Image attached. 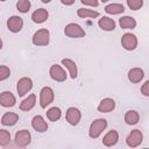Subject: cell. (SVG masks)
<instances>
[{
  "label": "cell",
  "mask_w": 149,
  "mask_h": 149,
  "mask_svg": "<svg viewBox=\"0 0 149 149\" xmlns=\"http://www.w3.org/2000/svg\"><path fill=\"white\" fill-rule=\"evenodd\" d=\"M106 126H107V121L105 119H97L95 121L92 122L90 127V136L93 139L98 137L101 134V132L106 128Z\"/></svg>",
  "instance_id": "6da1fadb"
},
{
  "label": "cell",
  "mask_w": 149,
  "mask_h": 149,
  "mask_svg": "<svg viewBox=\"0 0 149 149\" xmlns=\"http://www.w3.org/2000/svg\"><path fill=\"white\" fill-rule=\"evenodd\" d=\"M33 87V81L30 78H21L19 81H17V92H19V95L22 97L24 95L30 88Z\"/></svg>",
  "instance_id": "52a82bcc"
},
{
  "label": "cell",
  "mask_w": 149,
  "mask_h": 149,
  "mask_svg": "<svg viewBox=\"0 0 149 149\" xmlns=\"http://www.w3.org/2000/svg\"><path fill=\"white\" fill-rule=\"evenodd\" d=\"M50 76H51L52 79H55L57 81H63L66 78V74H65L64 70L59 65H52L50 68Z\"/></svg>",
  "instance_id": "30bf717a"
},
{
  "label": "cell",
  "mask_w": 149,
  "mask_h": 149,
  "mask_svg": "<svg viewBox=\"0 0 149 149\" xmlns=\"http://www.w3.org/2000/svg\"><path fill=\"white\" fill-rule=\"evenodd\" d=\"M120 26L123 29H133L136 26V21L130 16H123L120 19Z\"/></svg>",
  "instance_id": "44dd1931"
},
{
  "label": "cell",
  "mask_w": 149,
  "mask_h": 149,
  "mask_svg": "<svg viewBox=\"0 0 149 149\" xmlns=\"http://www.w3.org/2000/svg\"><path fill=\"white\" fill-rule=\"evenodd\" d=\"M121 43H122V47L126 50H134L136 48V45H137V40H136L135 35L127 33V34H125L122 36Z\"/></svg>",
  "instance_id": "5b68a950"
},
{
  "label": "cell",
  "mask_w": 149,
  "mask_h": 149,
  "mask_svg": "<svg viewBox=\"0 0 149 149\" xmlns=\"http://www.w3.org/2000/svg\"><path fill=\"white\" fill-rule=\"evenodd\" d=\"M9 73H10V71L7 66H3V65L0 66V80L7 79L9 77Z\"/></svg>",
  "instance_id": "f546056e"
},
{
  "label": "cell",
  "mask_w": 149,
  "mask_h": 149,
  "mask_svg": "<svg viewBox=\"0 0 149 149\" xmlns=\"http://www.w3.org/2000/svg\"><path fill=\"white\" fill-rule=\"evenodd\" d=\"M64 33L66 36L69 37H74V38H78V37H84L85 35V31L78 26V24H74V23H70L65 27L64 29Z\"/></svg>",
  "instance_id": "3957f363"
},
{
  "label": "cell",
  "mask_w": 149,
  "mask_h": 149,
  "mask_svg": "<svg viewBox=\"0 0 149 149\" xmlns=\"http://www.w3.org/2000/svg\"><path fill=\"white\" fill-rule=\"evenodd\" d=\"M139 118H140V116H139L137 112H135V111H129V112H127L126 115H125V121H126L128 125H135V123H137Z\"/></svg>",
  "instance_id": "cb8c5ba5"
},
{
  "label": "cell",
  "mask_w": 149,
  "mask_h": 149,
  "mask_svg": "<svg viewBox=\"0 0 149 149\" xmlns=\"http://www.w3.org/2000/svg\"><path fill=\"white\" fill-rule=\"evenodd\" d=\"M47 116L51 121H57L61 118V109L58 107H52L47 112Z\"/></svg>",
  "instance_id": "484cf974"
},
{
  "label": "cell",
  "mask_w": 149,
  "mask_h": 149,
  "mask_svg": "<svg viewBox=\"0 0 149 149\" xmlns=\"http://www.w3.org/2000/svg\"><path fill=\"white\" fill-rule=\"evenodd\" d=\"M128 78H129V80L133 81V83H139V81L143 78V71H142L141 69H137V68L132 69V70L128 72Z\"/></svg>",
  "instance_id": "d6986e66"
},
{
  "label": "cell",
  "mask_w": 149,
  "mask_h": 149,
  "mask_svg": "<svg viewBox=\"0 0 149 149\" xmlns=\"http://www.w3.org/2000/svg\"><path fill=\"white\" fill-rule=\"evenodd\" d=\"M66 120L69 123H71L73 126L77 125L80 120V112L74 107H70L66 112Z\"/></svg>",
  "instance_id": "8fae6325"
},
{
  "label": "cell",
  "mask_w": 149,
  "mask_h": 149,
  "mask_svg": "<svg viewBox=\"0 0 149 149\" xmlns=\"http://www.w3.org/2000/svg\"><path fill=\"white\" fill-rule=\"evenodd\" d=\"M62 1V3H64V5H72L73 2H74V0H61Z\"/></svg>",
  "instance_id": "d6a6232c"
},
{
  "label": "cell",
  "mask_w": 149,
  "mask_h": 149,
  "mask_svg": "<svg viewBox=\"0 0 149 149\" xmlns=\"http://www.w3.org/2000/svg\"><path fill=\"white\" fill-rule=\"evenodd\" d=\"M101 1H102V2H106V1H108V0H101Z\"/></svg>",
  "instance_id": "d590c367"
},
{
  "label": "cell",
  "mask_w": 149,
  "mask_h": 149,
  "mask_svg": "<svg viewBox=\"0 0 149 149\" xmlns=\"http://www.w3.org/2000/svg\"><path fill=\"white\" fill-rule=\"evenodd\" d=\"M31 125H33V128H34L35 130L40 132V133H43V132H45V130L48 129L47 122H45V121L43 120V118L40 116V115H37V116H35V118L33 119Z\"/></svg>",
  "instance_id": "7c38bea8"
},
{
  "label": "cell",
  "mask_w": 149,
  "mask_h": 149,
  "mask_svg": "<svg viewBox=\"0 0 149 149\" xmlns=\"http://www.w3.org/2000/svg\"><path fill=\"white\" fill-rule=\"evenodd\" d=\"M54 100V92L50 87H43L41 91V95H40V102H41V107L45 108L49 104H51Z\"/></svg>",
  "instance_id": "277c9868"
},
{
  "label": "cell",
  "mask_w": 149,
  "mask_h": 149,
  "mask_svg": "<svg viewBox=\"0 0 149 149\" xmlns=\"http://www.w3.org/2000/svg\"><path fill=\"white\" fill-rule=\"evenodd\" d=\"M127 3L129 6L130 9L133 10H136V9H140L143 5V1L142 0H127Z\"/></svg>",
  "instance_id": "f1b7e54d"
},
{
  "label": "cell",
  "mask_w": 149,
  "mask_h": 149,
  "mask_svg": "<svg viewBox=\"0 0 149 149\" xmlns=\"http://www.w3.org/2000/svg\"><path fill=\"white\" fill-rule=\"evenodd\" d=\"M51 0H42V2H44V3H48V2H50Z\"/></svg>",
  "instance_id": "836d02e7"
},
{
  "label": "cell",
  "mask_w": 149,
  "mask_h": 149,
  "mask_svg": "<svg viewBox=\"0 0 149 149\" xmlns=\"http://www.w3.org/2000/svg\"><path fill=\"white\" fill-rule=\"evenodd\" d=\"M0 104L5 107H12L15 105V98L10 92H2L0 94Z\"/></svg>",
  "instance_id": "4fadbf2b"
},
{
  "label": "cell",
  "mask_w": 149,
  "mask_h": 149,
  "mask_svg": "<svg viewBox=\"0 0 149 149\" xmlns=\"http://www.w3.org/2000/svg\"><path fill=\"white\" fill-rule=\"evenodd\" d=\"M10 141V135L7 130L0 129V146H7Z\"/></svg>",
  "instance_id": "83f0119b"
},
{
  "label": "cell",
  "mask_w": 149,
  "mask_h": 149,
  "mask_svg": "<svg viewBox=\"0 0 149 149\" xmlns=\"http://www.w3.org/2000/svg\"><path fill=\"white\" fill-rule=\"evenodd\" d=\"M35 102H36V97H35V94H31V95H29L27 99H24L21 102L20 108L22 111H29L35 106Z\"/></svg>",
  "instance_id": "ffe728a7"
},
{
  "label": "cell",
  "mask_w": 149,
  "mask_h": 149,
  "mask_svg": "<svg viewBox=\"0 0 149 149\" xmlns=\"http://www.w3.org/2000/svg\"><path fill=\"white\" fill-rule=\"evenodd\" d=\"M31 19L36 23H42L48 19V12L45 9H43V8H40V9H37V10H35L33 13Z\"/></svg>",
  "instance_id": "9a60e30c"
},
{
  "label": "cell",
  "mask_w": 149,
  "mask_h": 149,
  "mask_svg": "<svg viewBox=\"0 0 149 149\" xmlns=\"http://www.w3.org/2000/svg\"><path fill=\"white\" fill-rule=\"evenodd\" d=\"M15 143L19 147H26L27 144L30 143V133L26 129L20 130L15 135Z\"/></svg>",
  "instance_id": "8992f818"
},
{
  "label": "cell",
  "mask_w": 149,
  "mask_h": 149,
  "mask_svg": "<svg viewBox=\"0 0 149 149\" xmlns=\"http://www.w3.org/2000/svg\"><path fill=\"white\" fill-rule=\"evenodd\" d=\"M81 2L90 6H98V0H81Z\"/></svg>",
  "instance_id": "1f68e13d"
},
{
  "label": "cell",
  "mask_w": 149,
  "mask_h": 149,
  "mask_svg": "<svg viewBox=\"0 0 149 149\" xmlns=\"http://www.w3.org/2000/svg\"><path fill=\"white\" fill-rule=\"evenodd\" d=\"M118 139H119L118 133H116L115 130H111V132H108V133L105 135V137H104V140H102V143H104L105 146H107V147H111V146H114V144L118 142Z\"/></svg>",
  "instance_id": "2e32d148"
},
{
  "label": "cell",
  "mask_w": 149,
  "mask_h": 149,
  "mask_svg": "<svg viewBox=\"0 0 149 149\" xmlns=\"http://www.w3.org/2000/svg\"><path fill=\"white\" fill-rule=\"evenodd\" d=\"M99 27L104 30H113L115 28V22L112 19H109L107 16H104L99 20Z\"/></svg>",
  "instance_id": "e0dca14e"
},
{
  "label": "cell",
  "mask_w": 149,
  "mask_h": 149,
  "mask_svg": "<svg viewBox=\"0 0 149 149\" xmlns=\"http://www.w3.org/2000/svg\"><path fill=\"white\" fill-rule=\"evenodd\" d=\"M17 120H19V115L17 114H15V113H6L2 116L1 122L5 126H13V125L16 123Z\"/></svg>",
  "instance_id": "ac0fdd59"
},
{
  "label": "cell",
  "mask_w": 149,
  "mask_h": 149,
  "mask_svg": "<svg viewBox=\"0 0 149 149\" xmlns=\"http://www.w3.org/2000/svg\"><path fill=\"white\" fill-rule=\"evenodd\" d=\"M33 43L35 45H47L49 43V31L47 29H40L34 34Z\"/></svg>",
  "instance_id": "7a4b0ae2"
},
{
  "label": "cell",
  "mask_w": 149,
  "mask_h": 149,
  "mask_svg": "<svg viewBox=\"0 0 149 149\" xmlns=\"http://www.w3.org/2000/svg\"><path fill=\"white\" fill-rule=\"evenodd\" d=\"M77 14H78L79 17H97L99 15L98 12H94V10H91V9H85V8L78 9Z\"/></svg>",
  "instance_id": "d4e9b609"
},
{
  "label": "cell",
  "mask_w": 149,
  "mask_h": 149,
  "mask_svg": "<svg viewBox=\"0 0 149 149\" xmlns=\"http://www.w3.org/2000/svg\"><path fill=\"white\" fill-rule=\"evenodd\" d=\"M142 142V133L139 129H134L127 137V144L129 147H137Z\"/></svg>",
  "instance_id": "9c48e42d"
},
{
  "label": "cell",
  "mask_w": 149,
  "mask_h": 149,
  "mask_svg": "<svg viewBox=\"0 0 149 149\" xmlns=\"http://www.w3.org/2000/svg\"><path fill=\"white\" fill-rule=\"evenodd\" d=\"M7 26H8V29L13 33H19L21 29H22V26H23V21L21 17L19 16H12L8 19L7 21Z\"/></svg>",
  "instance_id": "ba28073f"
},
{
  "label": "cell",
  "mask_w": 149,
  "mask_h": 149,
  "mask_svg": "<svg viewBox=\"0 0 149 149\" xmlns=\"http://www.w3.org/2000/svg\"><path fill=\"white\" fill-rule=\"evenodd\" d=\"M2 48V42H1V40H0V49Z\"/></svg>",
  "instance_id": "e575fe53"
},
{
  "label": "cell",
  "mask_w": 149,
  "mask_h": 149,
  "mask_svg": "<svg viewBox=\"0 0 149 149\" xmlns=\"http://www.w3.org/2000/svg\"><path fill=\"white\" fill-rule=\"evenodd\" d=\"M115 106V102L113 99H109V98H106L104 99L99 106H98V111L101 112V113H107V112H111Z\"/></svg>",
  "instance_id": "5bb4252c"
},
{
  "label": "cell",
  "mask_w": 149,
  "mask_h": 149,
  "mask_svg": "<svg viewBox=\"0 0 149 149\" xmlns=\"http://www.w3.org/2000/svg\"><path fill=\"white\" fill-rule=\"evenodd\" d=\"M16 8L21 12V13H27L30 8V2L29 0H19L16 3Z\"/></svg>",
  "instance_id": "4316f807"
},
{
  "label": "cell",
  "mask_w": 149,
  "mask_h": 149,
  "mask_svg": "<svg viewBox=\"0 0 149 149\" xmlns=\"http://www.w3.org/2000/svg\"><path fill=\"white\" fill-rule=\"evenodd\" d=\"M105 10H106V13H108V14H119V13H122V12L125 10V8H123V6L120 5V3H112V5L106 6Z\"/></svg>",
  "instance_id": "603a6c76"
},
{
  "label": "cell",
  "mask_w": 149,
  "mask_h": 149,
  "mask_svg": "<svg viewBox=\"0 0 149 149\" xmlns=\"http://www.w3.org/2000/svg\"><path fill=\"white\" fill-rule=\"evenodd\" d=\"M142 93L144 95H149V81H146L144 85L142 86Z\"/></svg>",
  "instance_id": "4dcf8cb0"
},
{
  "label": "cell",
  "mask_w": 149,
  "mask_h": 149,
  "mask_svg": "<svg viewBox=\"0 0 149 149\" xmlns=\"http://www.w3.org/2000/svg\"><path fill=\"white\" fill-rule=\"evenodd\" d=\"M62 63L69 69V71H70V74H71V78H76L77 77V66H76V64H74V62H72L71 59H68V58H64L63 61H62Z\"/></svg>",
  "instance_id": "7402d4cb"
},
{
  "label": "cell",
  "mask_w": 149,
  "mask_h": 149,
  "mask_svg": "<svg viewBox=\"0 0 149 149\" xmlns=\"http://www.w3.org/2000/svg\"><path fill=\"white\" fill-rule=\"evenodd\" d=\"M1 1H5V0H1Z\"/></svg>",
  "instance_id": "8d00e7d4"
}]
</instances>
